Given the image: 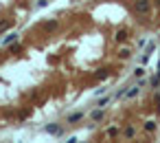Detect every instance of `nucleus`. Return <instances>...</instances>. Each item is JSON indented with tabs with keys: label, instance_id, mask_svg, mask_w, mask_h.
Returning <instances> with one entry per match:
<instances>
[{
	"label": "nucleus",
	"instance_id": "4468645a",
	"mask_svg": "<svg viewBox=\"0 0 160 143\" xmlns=\"http://www.w3.org/2000/svg\"><path fill=\"white\" fill-rule=\"evenodd\" d=\"M44 29H46V31L57 29V20H48V22H44Z\"/></svg>",
	"mask_w": 160,
	"mask_h": 143
},
{
	"label": "nucleus",
	"instance_id": "423d86ee",
	"mask_svg": "<svg viewBox=\"0 0 160 143\" xmlns=\"http://www.w3.org/2000/svg\"><path fill=\"white\" fill-rule=\"evenodd\" d=\"M127 38H129V35H127V31H125V29H119L116 33H114V40H116V42H125Z\"/></svg>",
	"mask_w": 160,
	"mask_h": 143
},
{
	"label": "nucleus",
	"instance_id": "6ab92c4d",
	"mask_svg": "<svg viewBox=\"0 0 160 143\" xmlns=\"http://www.w3.org/2000/svg\"><path fill=\"white\" fill-rule=\"evenodd\" d=\"M66 143H79V139H77V136H70V139H68Z\"/></svg>",
	"mask_w": 160,
	"mask_h": 143
},
{
	"label": "nucleus",
	"instance_id": "9b49d317",
	"mask_svg": "<svg viewBox=\"0 0 160 143\" xmlns=\"http://www.w3.org/2000/svg\"><path fill=\"white\" fill-rule=\"evenodd\" d=\"M149 86H151V88H158V86H160V70H158V73L149 79Z\"/></svg>",
	"mask_w": 160,
	"mask_h": 143
},
{
	"label": "nucleus",
	"instance_id": "39448f33",
	"mask_svg": "<svg viewBox=\"0 0 160 143\" xmlns=\"http://www.w3.org/2000/svg\"><path fill=\"white\" fill-rule=\"evenodd\" d=\"M121 134H123V139H134L136 136V128L134 126H125V128H121Z\"/></svg>",
	"mask_w": 160,
	"mask_h": 143
},
{
	"label": "nucleus",
	"instance_id": "0eeeda50",
	"mask_svg": "<svg viewBox=\"0 0 160 143\" xmlns=\"http://www.w3.org/2000/svg\"><path fill=\"white\" fill-rule=\"evenodd\" d=\"M110 101H112L110 95H105V97H99V99H97V108H107Z\"/></svg>",
	"mask_w": 160,
	"mask_h": 143
},
{
	"label": "nucleus",
	"instance_id": "7ed1b4c3",
	"mask_svg": "<svg viewBox=\"0 0 160 143\" xmlns=\"http://www.w3.org/2000/svg\"><path fill=\"white\" fill-rule=\"evenodd\" d=\"M44 132L53 134V136H61V134H64V128H61L59 123H46V126H44Z\"/></svg>",
	"mask_w": 160,
	"mask_h": 143
},
{
	"label": "nucleus",
	"instance_id": "f8f14e48",
	"mask_svg": "<svg viewBox=\"0 0 160 143\" xmlns=\"http://www.w3.org/2000/svg\"><path fill=\"white\" fill-rule=\"evenodd\" d=\"M129 57H132V51H129V49H121V51H119V60L125 62V60H129Z\"/></svg>",
	"mask_w": 160,
	"mask_h": 143
},
{
	"label": "nucleus",
	"instance_id": "4be33fe9",
	"mask_svg": "<svg viewBox=\"0 0 160 143\" xmlns=\"http://www.w3.org/2000/svg\"><path fill=\"white\" fill-rule=\"evenodd\" d=\"M158 70H160V62H158Z\"/></svg>",
	"mask_w": 160,
	"mask_h": 143
},
{
	"label": "nucleus",
	"instance_id": "20e7f679",
	"mask_svg": "<svg viewBox=\"0 0 160 143\" xmlns=\"http://www.w3.org/2000/svg\"><path fill=\"white\" fill-rule=\"evenodd\" d=\"M136 11H138V13H143V16H147V13L151 11L149 0H136Z\"/></svg>",
	"mask_w": 160,
	"mask_h": 143
},
{
	"label": "nucleus",
	"instance_id": "f3484780",
	"mask_svg": "<svg viewBox=\"0 0 160 143\" xmlns=\"http://www.w3.org/2000/svg\"><path fill=\"white\" fill-rule=\"evenodd\" d=\"M147 44H149V42H147V38H141V40H138V49H145Z\"/></svg>",
	"mask_w": 160,
	"mask_h": 143
},
{
	"label": "nucleus",
	"instance_id": "a211bd4d",
	"mask_svg": "<svg viewBox=\"0 0 160 143\" xmlns=\"http://www.w3.org/2000/svg\"><path fill=\"white\" fill-rule=\"evenodd\" d=\"M46 5H48V0H37V7H40V9H42V7H46Z\"/></svg>",
	"mask_w": 160,
	"mask_h": 143
},
{
	"label": "nucleus",
	"instance_id": "f03ea898",
	"mask_svg": "<svg viewBox=\"0 0 160 143\" xmlns=\"http://www.w3.org/2000/svg\"><path fill=\"white\" fill-rule=\"evenodd\" d=\"M88 119H90L92 123H101L103 119H105V108H95V110H90Z\"/></svg>",
	"mask_w": 160,
	"mask_h": 143
},
{
	"label": "nucleus",
	"instance_id": "dca6fc26",
	"mask_svg": "<svg viewBox=\"0 0 160 143\" xmlns=\"http://www.w3.org/2000/svg\"><path fill=\"white\" fill-rule=\"evenodd\" d=\"M149 57H151V55H147V53H143V57L138 60V64H143V66H145V64L149 62Z\"/></svg>",
	"mask_w": 160,
	"mask_h": 143
},
{
	"label": "nucleus",
	"instance_id": "f257e3e1",
	"mask_svg": "<svg viewBox=\"0 0 160 143\" xmlns=\"http://www.w3.org/2000/svg\"><path fill=\"white\" fill-rule=\"evenodd\" d=\"M86 119V112L83 110H75V112H68V117H66V123H70V126H77V123H81Z\"/></svg>",
	"mask_w": 160,
	"mask_h": 143
},
{
	"label": "nucleus",
	"instance_id": "aec40b11",
	"mask_svg": "<svg viewBox=\"0 0 160 143\" xmlns=\"http://www.w3.org/2000/svg\"><path fill=\"white\" fill-rule=\"evenodd\" d=\"M7 27H9V22H0V31H5Z\"/></svg>",
	"mask_w": 160,
	"mask_h": 143
},
{
	"label": "nucleus",
	"instance_id": "1a4fd4ad",
	"mask_svg": "<svg viewBox=\"0 0 160 143\" xmlns=\"http://www.w3.org/2000/svg\"><path fill=\"white\" fill-rule=\"evenodd\" d=\"M95 77H97V79H107V77H110V70H107V68H99L97 73H95Z\"/></svg>",
	"mask_w": 160,
	"mask_h": 143
},
{
	"label": "nucleus",
	"instance_id": "6e6552de",
	"mask_svg": "<svg viewBox=\"0 0 160 143\" xmlns=\"http://www.w3.org/2000/svg\"><path fill=\"white\" fill-rule=\"evenodd\" d=\"M145 73H147V70H145V66H143V64H138V66L134 68V77H136V79H141V77H145Z\"/></svg>",
	"mask_w": 160,
	"mask_h": 143
},
{
	"label": "nucleus",
	"instance_id": "5701e85b",
	"mask_svg": "<svg viewBox=\"0 0 160 143\" xmlns=\"http://www.w3.org/2000/svg\"><path fill=\"white\" fill-rule=\"evenodd\" d=\"M81 143H86V141H81Z\"/></svg>",
	"mask_w": 160,
	"mask_h": 143
},
{
	"label": "nucleus",
	"instance_id": "412c9836",
	"mask_svg": "<svg viewBox=\"0 0 160 143\" xmlns=\"http://www.w3.org/2000/svg\"><path fill=\"white\" fill-rule=\"evenodd\" d=\"M154 101H156V104H160V92H158L156 97H154Z\"/></svg>",
	"mask_w": 160,
	"mask_h": 143
},
{
	"label": "nucleus",
	"instance_id": "ddd939ff",
	"mask_svg": "<svg viewBox=\"0 0 160 143\" xmlns=\"http://www.w3.org/2000/svg\"><path fill=\"white\" fill-rule=\"evenodd\" d=\"M15 40H18V33H15V31H13V33H9V35H7V38H5V40H2V44H13V42H15Z\"/></svg>",
	"mask_w": 160,
	"mask_h": 143
},
{
	"label": "nucleus",
	"instance_id": "2eb2a0df",
	"mask_svg": "<svg viewBox=\"0 0 160 143\" xmlns=\"http://www.w3.org/2000/svg\"><path fill=\"white\" fill-rule=\"evenodd\" d=\"M119 132H121V130H119V128H116V126H110V128H107V130H105V134H107V136H116V134H119Z\"/></svg>",
	"mask_w": 160,
	"mask_h": 143
},
{
	"label": "nucleus",
	"instance_id": "9d476101",
	"mask_svg": "<svg viewBox=\"0 0 160 143\" xmlns=\"http://www.w3.org/2000/svg\"><path fill=\"white\" fill-rule=\"evenodd\" d=\"M145 132H156V128H158V123L156 121H151V119H149V121H145Z\"/></svg>",
	"mask_w": 160,
	"mask_h": 143
}]
</instances>
